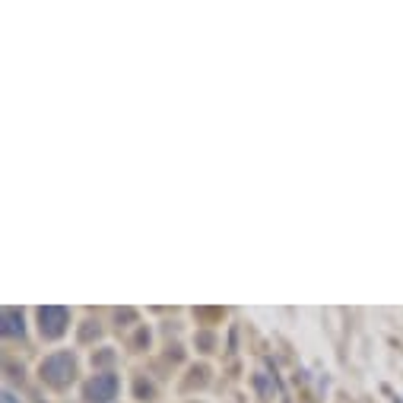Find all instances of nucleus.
Here are the masks:
<instances>
[{
  "instance_id": "f257e3e1",
  "label": "nucleus",
  "mask_w": 403,
  "mask_h": 403,
  "mask_svg": "<svg viewBox=\"0 0 403 403\" xmlns=\"http://www.w3.org/2000/svg\"><path fill=\"white\" fill-rule=\"evenodd\" d=\"M41 378H48L51 384H67L74 378V359L70 353H54L41 362Z\"/></svg>"
},
{
  "instance_id": "7ed1b4c3",
  "label": "nucleus",
  "mask_w": 403,
  "mask_h": 403,
  "mask_svg": "<svg viewBox=\"0 0 403 403\" xmlns=\"http://www.w3.org/2000/svg\"><path fill=\"white\" fill-rule=\"evenodd\" d=\"M118 387H121V381H118V375H111V371H105V375H96V378L89 381V387H86V400L89 403H108L118 397Z\"/></svg>"
},
{
  "instance_id": "20e7f679",
  "label": "nucleus",
  "mask_w": 403,
  "mask_h": 403,
  "mask_svg": "<svg viewBox=\"0 0 403 403\" xmlns=\"http://www.w3.org/2000/svg\"><path fill=\"white\" fill-rule=\"evenodd\" d=\"M3 334L7 337H23V312L3 308Z\"/></svg>"
},
{
  "instance_id": "f03ea898",
  "label": "nucleus",
  "mask_w": 403,
  "mask_h": 403,
  "mask_svg": "<svg viewBox=\"0 0 403 403\" xmlns=\"http://www.w3.org/2000/svg\"><path fill=\"white\" fill-rule=\"evenodd\" d=\"M39 327H41V337L48 340H58L61 334L67 330V324H70V314H67V308H58V305H48V308H39Z\"/></svg>"
}]
</instances>
